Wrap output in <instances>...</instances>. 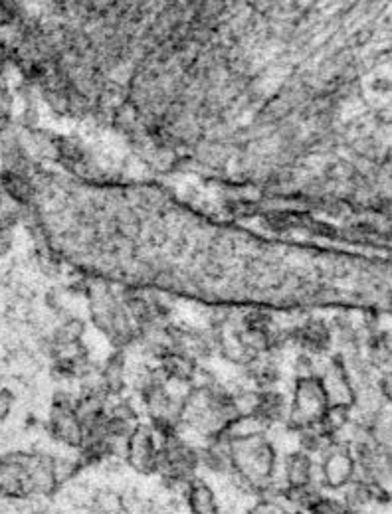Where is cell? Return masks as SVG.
<instances>
[{"mask_svg":"<svg viewBox=\"0 0 392 514\" xmlns=\"http://www.w3.org/2000/svg\"><path fill=\"white\" fill-rule=\"evenodd\" d=\"M224 443L228 449V475L236 491L244 495L264 497L270 491L276 471L280 467L276 447L264 435Z\"/></svg>","mask_w":392,"mask_h":514,"instance_id":"cell-1","label":"cell"},{"mask_svg":"<svg viewBox=\"0 0 392 514\" xmlns=\"http://www.w3.org/2000/svg\"><path fill=\"white\" fill-rule=\"evenodd\" d=\"M317 467V483L325 493H341L357 479V461L349 443L331 441L321 451Z\"/></svg>","mask_w":392,"mask_h":514,"instance_id":"cell-2","label":"cell"},{"mask_svg":"<svg viewBox=\"0 0 392 514\" xmlns=\"http://www.w3.org/2000/svg\"><path fill=\"white\" fill-rule=\"evenodd\" d=\"M327 410H329V402L321 382L315 378H301L295 388L292 410L288 412L290 426L297 431L315 428L321 424Z\"/></svg>","mask_w":392,"mask_h":514,"instance_id":"cell-3","label":"cell"},{"mask_svg":"<svg viewBox=\"0 0 392 514\" xmlns=\"http://www.w3.org/2000/svg\"><path fill=\"white\" fill-rule=\"evenodd\" d=\"M159 435L151 426H139L131 431L125 443V461L141 475H151L157 469L161 443Z\"/></svg>","mask_w":392,"mask_h":514,"instance_id":"cell-4","label":"cell"},{"mask_svg":"<svg viewBox=\"0 0 392 514\" xmlns=\"http://www.w3.org/2000/svg\"><path fill=\"white\" fill-rule=\"evenodd\" d=\"M74 404L76 402H72L70 398H56L50 416V431L64 445L82 449L86 431L74 412Z\"/></svg>","mask_w":392,"mask_h":514,"instance_id":"cell-5","label":"cell"},{"mask_svg":"<svg viewBox=\"0 0 392 514\" xmlns=\"http://www.w3.org/2000/svg\"><path fill=\"white\" fill-rule=\"evenodd\" d=\"M280 467H282V477H284L286 491H297V489H305V487H311V485H319L317 483L315 461H313V457L309 453H305L301 449L292 451L282 461Z\"/></svg>","mask_w":392,"mask_h":514,"instance_id":"cell-6","label":"cell"},{"mask_svg":"<svg viewBox=\"0 0 392 514\" xmlns=\"http://www.w3.org/2000/svg\"><path fill=\"white\" fill-rule=\"evenodd\" d=\"M185 503L191 514H222L216 489L202 477H195L185 489Z\"/></svg>","mask_w":392,"mask_h":514,"instance_id":"cell-7","label":"cell"},{"mask_svg":"<svg viewBox=\"0 0 392 514\" xmlns=\"http://www.w3.org/2000/svg\"><path fill=\"white\" fill-rule=\"evenodd\" d=\"M0 192L16 204H30L34 198V186L28 176L12 174V172H0Z\"/></svg>","mask_w":392,"mask_h":514,"instance_id":"cell-8","label":"cell"},{"mask_svg":"<svg viewBox=\"0 0 392 514\" xmlns=\"http://www.w3.org/2000/svg\"><path fill=\"white\" fill-rule=\"evenodd\" d=\"M248 514H307L292 507L284 497H258Z\"/></svg>","mask_w":392,"mask_h":514,"instance_id":"cell-9","label":"cell"},{"mask_svg":"<svg viewBox=\"0 0 392 514\" xmlns=\"http://www.w3.org/2000/svg\"><path fill=\"white\" fill-rule=\"evenodd\" d=\"M163 370H165V376L167 378H173V380H181V382H189L195 374V364L191 360H187L185 356H179V354H169L163 362Z\"/></svg>","mask_w":392,"mask_h":514,"instance_id":"cell-10","label":"cell"},{"mask_svg":"<svg viewBox=\"0 0 392 514\" xmlns=\"http://www.w3.org/2000/svg\"><path fill=\"white\" fill-rule=\"evenodd\" d=\"M307 514H353V511L343 503L337 493H323L311 507Z\"/></svg>","mask_w":392,"mask_h":514,"instance_id":"cell-11","label":"cell"},{"mask_svg":"<svg viewBox=\"0 0 392 514\" xmlns=\"http://www.w3.org/2000/svg\"><path fill=\"white\" fill-rule=\"evenodd\" d=\"M327 343H329V333L325 331L323 325L313 323V325H307L305 329H301V344L305 348L321 352Z\"/></svg>","mask_w":392,"mask_h":514,"instance_id":"cell-12","label":"cell"},{"mask_svg":"<svg viewBox=\"0 0 392 514\" xmlns=\"http://www.w3.org/2000/svg\"><path fill=\"white\" fill-rule=\"evenodd\" d=\"M266 224H268L272 230H276V232H284V230L294 228L299 222H297V216H294V214L274 212V214H270V216L266 218Z\"/></svg>","mask_w":392,"mask_h":514,"instance_id":"cell-13","label":"cell"},{"mask_svg":"<svg viewBox=\"0 0 392 514\" xmlns=\"http://www.w3.org/2000/svg\"><path fill=\"white\" fill-rule=\"evenodd\" d=\"M14 396L8 390H0V422H4L12 412Z\"/></svg>","mask_w":392,"mask_h":514,"instance_id":"cell-14","label":"cell"},{"mask_svg":"<svg viewBox=\"0 0 392 514\" xmlns=\"http://www.w3.org/2000/svg\"><path fill=\"white\" fill-rule=\"evenodd\" d=\"M12 60V46L0 38V68Z\"/></svg>","mask_w":392,"mask_h":514,"instance_id":"cell-15","label":"cell"}]
</instances>
